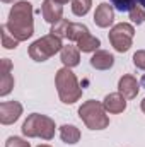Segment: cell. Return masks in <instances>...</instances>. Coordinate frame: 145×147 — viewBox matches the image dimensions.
I'll use <instances>...</instances> for the list:
<instances>
[{"mask_svg": "<svg viewBox=\"0 0 145 147\" xmlns=\"http://www.w3.org/2000/svg\"><path fill=\"white\" fill-rule=\"evenodd\" d=\"M138 0H109V3L113 5V9L119 10V12H130L137 7Z\"/></svg>", "mask_w": 145, "mask_h": 147, "instance_id": "44dd1931", "label": "cell"}, {"mask_svg": "<svg viewBox=\"0 0 145 147\" xmlns=\"http://www.w3.org/2000/svg\"><path fill=\"white\" fill-rule=\"evenodd\" d=\"M7 29L19 43L26 41L34 34V21H33V3L31 2H17L9 12Z\"/></svg>", "mask_w": 145, "mask_h": 147, "instance_id": "6da1fadb", "label": "cell"}, {"mask_svg": "<svg viewBox=\"0 0 145 147\" xmlns=\"http://www.w3.org/2000/svg\"><path fill=\"white\" fill-rule=\"evenodd\" d=\"M10 69H12V63L9 58H3L2 60V72H0V96H7L12 87H14V77L10 74Z\"/></svg>", "mask_w": 145, "mask_h": 147, "instance_id": "8fae6325", "label": "cell"}, {"mask_svg": "<svg viewBox=\"0 0 145 147\" xmlns=\"http://www.w3.org/2000/svg\"><path fill=\"white\" fill-rule=\"evenodd\" d=\"M103 105H104L106 111H109V113H114V115L123 113L126 110V98H123L119 92H113V94H108L104 98Z\"/></svg>", "mask_w": 145, "mask_h": 147, "instance_id": "4fadbf2b", "label": "cell"}, {"mask_svg": "<svg viewBox=\"0 0 145 147\" xmlns=\"http://www.w3.org/2000/svg\"><path fill=\"white\" fill-rule=\"evenodd\" d=\"M99 46H101V41H99L96 36H92L91 33L84 34V36L77 41V48H79L82 53H92V51H97Z\"/></svg>", "mask_w": 145, "mask_h": 147, "instance_id": "9a60e30c", "label": "cell"}, {"mask_svg": "<svg viewBox=\"0 0 145 147\" xmlns=\"http://www.w3.org/2000/svg\"><path fill=\"white\" fill-rule=\"evenodd\" d=\"M138 5H142V7L145 9V0H138Z\"/></svg>", "mask_w": 145, "mask_h": 147, "instance_id": "4316f807", "label": "cell"}, {"mask_svg": "<svg viewBox=\"0 0 145 147\" xmlns=\"http://www.w3.org/2000/svg\"><path fill=\"white\" fill-rule=\"evenodd\" d=\"M55 2H56V3H60V5H63V3H68L70 0H55Z\"/></svg>", "mask_w": 145, "mask_h": 147, "instance_id": "d4e9b609", "label": "cell"}, {"mask_svg": "<svg viewBox=\"0 0 145 147\" xmlns=\"http://www.w3.org/2000/svg\"><path fill=\"white\" fill-rule=\"evenodd\" d=\"M55 86H56L60 101L65 105H73L75 101H79L82 98V89L79 86V80L68 67H63L56 72Z\"/></svg>", "mask_w": 145, "mask_h": 147, "instance_id": "7a4b0ae2", "label": "cell"}, {"mask_svg": "<svg viewBox=\"0 0 145 147\" xmlns=\"http://www.w3.org/2000/svg\"><path fill=\"white\" fill-rule=\"evenodd\" d=\"M60 139L65 144H77L80 140V130L75 125H62L60 127Z\"/></svg>", "mask_w": 145, "mask_h": 147, "instance_id": "2e32d148", "label": "cell"}, {"mask_svg": "<svg viewBox=\"0 0 145 147\" xmlns=\"http://www.w3.org/2000/svg\"><path fill=\"white\" fill-rule=\"evenodd\" d=\"M89 33V29H87V26H84V24H79V22H70V26H68V33H67V38L70 39V41H79L80 38L84 36V34H87Z\"/></svg>", "mask_w": 145, "mask_h": 147, "instance_id": "e0dca14e", "label": "cell"}, {"mask_svg": "<svg viewBox=\"0 0 145 147\" xmlns=\"http://www.w3.org/2000/svg\"><path fill=\"white\" fill-rule=\"evenodd\" d=\"M38 147H51V146H46V144H43V146H38Z\"/></svg>", "mask_w": 145, "mask_h": 147, "instance_id": "f1b7e54d", "label": "cell"}, {"mask_svg": "<svg viewBox=\"0 0 145 147\" xmlns=\"http://www.w3.org/2000/svg\"><path fill=\"white\" fill-rule=\"evenodd\" d=\"M133 36H135V28L128 22H119L113 26V29L109 31V43L116 51L125 53L132 48Z\"/></svg>", "mask_w": 145, "mask_h": 147, "instance_id": "8992f818", "label": "cell"}, {"mask_svg": "<svg viewBox=\"0 0 145 147\" xmlns=\"http://www.w3.org/2000/svg\"><path fill=\"white\" fill-rule=\"evenodd\" d=\"M41 14H43V19L50 24H55L62 19L63 16V7L60 3H56L55 0H44L43 5H41Z\"/></svg>", "mask_w": 145, "mask_h": 147, "instance_id": "9c48e42d", "label": "cell"}, {"mask_svg": "<svg viewBox=\"0 0 145 147\" xmlns=\"http://www.w3.org/2000/svg\"><path fill=\"white\" fill-rule=\"evenodd\" d=\"M91 5H92V0H72V12L75 16L82 17L91 10Z\"/></svg>", "mask_w": 145, "mask_h": 147, "instance_id": "d6986e66", "label": "cell"}, {"mask_svg": "<svg viewBox=\"0 0 145 147\" xmlns=\"http://www.w3.org/2000/svg\"><path fill=\"white\" fill-rule=\"evenodd\" d=\"M133 63L137 69L145 70V50H138L135 55H133Z\"/></svg>", "mask_w": 145, "mask_h": 147, "instance_id": "cb8c5ba5", "label": "cell"}, {"mask_svg": "<svg viewBox=\"0 0 145 147\" xmlns=\"http://www.w3.org/2000/svg\"><path fill=\"white\" fill-rule=\"evenodd\" d=\"M138 91H140V84H138V80H137L133 75L126 74V75H123V77L119 79V82H118V92H119L123 98H126V99H135L137 94H138Z\"/></svg>", "mask_w": 145, "mask_h": 147, "instance_id": "ba28073f", "label": "cell"}, {"mask_svg": "<svg viewBox=\"0 0 145 147\" xmlns=\"http://www.w3.org/2000/svg\"><path fill=\"white\" fill-rule=\"evenodd\" d=\"M5 147H31V144L21 137H9L5 142Z\"/></svg>", "mask_w": 145, "mask_h": 147, "instance_id": "603a6c76", "label": "cell"}, {"mask_svg": "<svg viewBox=\"0 0 145 147\" xmlns=\"http://www.w3.org/2000/svg\"><path fill=\"white\" fill-rule=\"evenodd\" d=\"M62 48H63L62 38H58L50 33L46 36L36 39L29 46V57L34 62H46L48 58H51L53 55H56L58 51H62Z\"/></svg>", "mask_w": 145, "mask_h": 147, "instance_id": "5b68a950", "label": "cell"}, {"mask_svg": "<svg viewBox=\"0 0 145 147\" xmlns=\"http://www.w3.org/2000/svg\"><path fill=\"white\" fill-rule=\"evenodd\" d=\"M94 22L99 28H109L114 22V9L109 3H99L94 12Z\"/></svg>", "mask_w": 145, "mask_h": 147, "instance_id": "30bf717a", "label": "cell"}, {"mask_svg": "<svg viewBox=\"0 0 145 147\" xmlns=\"http://www.w3.org/2000/svg\"><path fill=\"white\" fill-rule=\"evenodd\" d=\"M140 106H142V111L145 113V98H144V101H142V105H140Z\"/></svg>", "mask_w": 145, "mask_h": 147, "instance_id": "484cf974", "label": "cell"}, {"mask_svg": "<svg viewBox=\"0 0 145 147\" xmlns=\"http://www.w3.org/2000/svg\"><path fill=\"white\" fill-rule=\"evenodd\" d=\"M55 121L46 116V115H39V113H33L28 116V120L22 123V134L28 139H34V137H41L43 140H51L55 137Z\"/></svg>", "mask_w": 145, "mask_h": 147, "instance_id": "3957f363", "label": "cell"}, {"mask_svg": "<svg viewBox=\"0 0 145 147\" xmlns=\"http://www.w3.org/2000/svg\"><path fill=\"white\" fill-rule=\"evenodd\" d=\"M128 14H130L132 22H135V24H144L145 22V9L142 5H137V7H135L133 10H130Z\"/></svg>", "mask_w": 145, "mask_h": 147, "instance_id": "7402d4cb", "label": "cell"}, {"mask_svg": "<svg viewBox=\"0 0 145 147\" xmlns=\"http://www.w3.org/2000/svg\"><path fill=\"white\" fill-rule=\"evenodd\" d=\"M0 33H2V46H3L5 50H15V48H17L19 41L9 33V29H7L5 24L0 28Z\"/></svg>", "mask_w": 145, "mask_h": 147, "instance_id": "ac0fdd59", "label": "cell"}, {"mask_svg": "<svg viewBox=\"0 0 145 147\" xmlns=\"http://www.w3.org/2000/svg\"><path fill=\"white\" fill-rule=\"evenodd\" d=\"M68 26H70V22H68L67 19H60L58 22L51 24V31H50V33L55 34V36H58V38H67Z\"/></svg>", "mask_w": 145, "mask_h": 147, "instance_id": "ffe728a7", "label": "cell"}, {"mask_svg": "<svg viewBox=\"0 0 145 147\" xmlns=\"http://www.w3.org/2000/svg\"><path fill=\"white\" fill-rule=\"evenodd\" d=\"M2 2H3V3H12L14 0H2Z\"/></svg>", "mask_w": 145, "mask_h": 147, "instance_id": "83f0119b", "label": "cell"}, {"mask_svg": "<svg viewBox=\"0 0 145 147\" xmlns=\"http://www.w3.org/2000/svg\"><path fill=\"white\" fill-rule=\"evenodd\" d=\"M79 116L91 130H104L109 125V118L106 115V108L99 101H85L79 108Z\"/></svg>", "mask_w": 145, "mask_h": 147, "instance_id": "277c9868", "label": "cell"}, {"mask_svg": "<svg viewBox=\"0 0 145 147\" xmlns=\"http://www.w3.org/2000/svg\"><path fill=\"white\" fill-rule=\"evenodd\" d=\"M22 115V105L19 101H3L0 103V123L12 125Z\"/></svg>", "mask_w": 145, "mask_h": 147, "instance_id": "52a82bcc", "label": "cell"}, {"mask_svg": "<svg viewBox=\"0 0 145 147\" xmlns=\"http://www.w3.org/2000/svg\"><path fill=\"white\" fill-rule=\"evenodd\" d=\"M91 65H92L96 70H109V69L114 65V57H113L109 51L97 50V51H94V55H92V58H91Z\"/></svg>", "mask_w": 145, "mask_h": 147, "instance_id": "7c38bea8", "label": "cell"}, {"mask_svg": "<svg viewBox=\"0 0 145 147\" xmlns=\"http://www.w3.org/2000/svg\"><path fill=\"white\" fill-rule=\"evenodd\" d=\"M60 60H62V63H63L65 67H68V69L77 67V65L80 63V50L75 48V46H72V45L63 46L62 51H60Z\"/></svg>", "mask_w": 145, "mask_h": 147, "instance_id": "5bb4252c", "label": "cell"}]
</instances>
